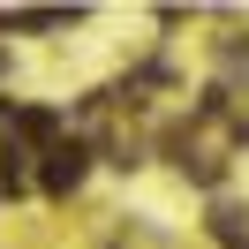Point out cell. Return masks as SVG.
<instances>
[{"label":"cell","instance_id":"1","mask_svg":"<svg viewBox=\"0 0 249 249\" xmlns=\"http://www.w3.org/2000/svg\"><path fill=\"white\" fill-rule=\"evenodd\" d=\"M83 174V151H53V166H46V189H68Z\"/></svg>","mask_w":249,"mask_h":249}]
</instances>
